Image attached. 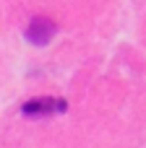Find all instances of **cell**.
<instances>
[{"label": "cell", "instance_id": "1", "mask_svg": "<svg viewBox=\"0 0 146 148\" xmlns=\"http://www.w3.org/2000/svg\"><path fill=\"white\" fill-rule=\"evenodd\" d=\"M21 112L26 117H42V114H55V112H68V101L65 99H52V96H42V99H31L21 107Z\"/></svg>", "mask_w": 146, "mask_h": 148}, {"label": "cell", "instance_id": "2", "mask_svg": "<svg viewBox=\"0 0 146 148\" xmlns=\"http://www.w3.org/2000/svg\"><path fill=\"white\" fill-rule=\"evenodd\" d=\"M55 31H57V26H55L52 18H47V16H34L31 23H29V29H26V39H29L31 44L42 47V44H47V42L55 36Z\"/></svg>", "mask_w": 146, "mask_h": 148}]
</instances>
